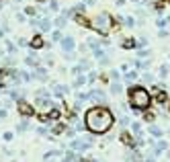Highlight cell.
I'll use <instances>...</instances> for the list:
<instances>
[{"label": "cell", "instance_id": "obj_1", "mask_svg": "<svg viewBox=\"0 0 170 162\" xmlns=\"http://www.w3.org/2000/svg\"><path fill=\"white\" fill-rule=\"evenodd\" d=\"M84 123H86V127L92 133H105L113 125V113L105 107H94L86 113Z\"/></svg>", "mask_w": 170, "mask_h": 162}, {"label": "cell", "instance_id": "obj_2", "mask_svg": "<svg viewBox=\"0 0 170 162\" xmlns=\"http://www.w3.org/2000/svg\"><path fill=\"white\" fill-rule=\"evenodd\" d=\"M129 105L133 109H146L150 107V94H148L146 88H141V86H133L129 88Z\"/></svg>", "mask_w": 170, "mask_h": 162}, {"label": "cell", "instance_id": "obj_3", "mask_svg": "<svg viewBox=\"0 0 170 162\" xmlns=\"http://www.w3.org/2000/svg\"><path fill=\"white\" fill-rule=\"evenodd\" d=\"M111 25H113V17L107 15V12L97 15V17H94V21H92V27L98 31V33H102V35H107L109 31H111Z\"/></svg>", "mask_w": 170, "mask_h": 162}, {"label": "cell", "instance_id": "obj_4", "mask_svg": "<svg viewBox=\"0 0 170 162\" xmlns=\"http://www.w3.org/2000/svg\"><path fill=\"white\" fill-rule=\"evenodd\" d=\"M62 47H64V51H72V49H74V39H72V37L62 39Z\"/></svg>", "mask_w": 170, "mask_h": 162}, {"label": "cell", "instance_id": "obj_5", "mask_svg": "<svg viewBox=\"0 0 170 162\" xmlns=\"http://www.w3.org/2000/svg\"><path fill=\"white\" fill-rule=\"evenodd\" d=\"M19 109H21V113H23V115H31V113H33V109H31L27 103H21Z\"/></svg>", "mask_w": 170, "mask_h": 162}, {"label": "cell", "instance_id": "obj_6", "mask_svg": "<svg viewBox=\"0 0 170 162\" xmlns=\"http://www.w3.org/2000/svg\"><path fill=\"white\" fill-rule=\"evenodd\" d=\"M31 45H33L35 49H39V47H43V39H41V37H33V41H31Z\"/></svg>", "mask_w": 170, "mask_h": 162}, {"label": "cell", "instance_id": "obj_7", "mask_svg": "<svg viewBox=\"0 0 170 162\" xmlns=\"http://www.w3.org/2000/svg\"><path fill=\"white\" fill-rule=\"evenodd\" d=\"M49 25H51V23H49L47 19H41V23H39V27H41L43 31H47V29H49Z\"/></svg>", "mask_w": 170, "mask_h": 162}, {"label": "cell", "instance_id": "obj_8", "mask_svg": "<svg viewBox=\"0 0 170 162\" xmlns=\"http://www.w3.org/2000/svg\"><path fill=\"white\" fill-rule=\"evenodd\" d=\"M135 78H137V72H129V74L125 76V80H127V82H131V80H135Z\"/></svg>", "mask_w": 170, "mask_h": 162}, {"label": "cell", "instance_id": "obj_9", "mask_svg": "<svg viewBox=\"0 0 170 162\" xmlns=\"http://www.w3.org/2000/svg\"><path fill=\"white\" fill-rule=\"evenodd\" d=\"M113 93H115V94L121 93V84H119V82H113Z\"/></svg>", "mask_w": 170, "mask_h": 162}, {"label": "cell", "instance_id": "obj_10", "mask_svg": "<svg viewBox=\"0 0 170 162\" xmlns=\"http://www.w3.org/2000/svg\"><path fill=\"white\" fill-rule=\"evenodd\" d=\"M131 127H133V131H135L137 136L141 133V127H139V123H131Z\"/></svg>", "mask_w": 170, "mask_h": 162}, {"label": "cell", "instance_id": "obj_11", "mask_svg": "<svg viewBox=\"0 0 170 162\" xmlns=\"http://www.w3.org/2000/svg\"><path fill=\"white\" fill-rule=\"evenodd\" d=\"M123 47H135V43H133V39H127L125 43H123Z\"/></svg>", "mask_w": 170, "mask_h": 162}, {"label": "cell", "instance_id": "obj_12", "mask_svg": "<svg viewBox=\"0 0 170 162\" xmlns=\"http://www.w3.org/2000/svg\"><path fill=\"white\" fill-rule=\"evenodd\" d=\"M84 82H86L84 76H78V78H76V86H80V84H84Z\"/></svg>", "mask_w": 170, "mask_h": 162}, {"label": "cell", "instance_id": "obj_13", "mask_svg": "<svg viewBox=\"0 0 170 162\" xmlns=\"http://www.w3.org/2000/svg\"><path fill=\"white\" fill-rule=\"evenodd\" d=\"M150 131L154 133V136H162V131H160V129H158V127H156V125H154V127H150Z\"/></svg>", "mask_w": 170, "mask_h": 162}, {"label": "cell", "instance_id": "obj_14", "mask_svg": "<svg viewBox=\"0 0 170 162\" xmlns=\"http://www.w3.org/2000/svg\"><path fill=\"white\" fill-rule=\"evenodd\" d=\"M74 160V154L70 152V154H66V158H64V162H72Z\"/></svg>", "mask_w": 170, "mask_h": 162}, {"label": "cell", "instance_id": "obj_15", "mask_svg": "<svg viewBox=\"0 0 170 162\" xmlns=\"http://www.w3.org/2000/svg\"><path fill=\"white\" fill-rule=\"evenodd\" d=\"M166 101V94H162V93H158V103H164Z\"/></svg>", "mask_w": 170, "mask_h": 162}, {"label": "cell", "instance_id": "obj_16", "mask_svg": "<svg viewBox=\"0 0 170 162\" xmlns=\"http://www.w3.org/2000/svg\"><path fill=\"white\" fill-rule=\"evenodd\" d=\"M123 142H125V144H131V138H129L127 133H123Z\"/></svg>", "mask_w": 170, "mask_h": 162}, {"label": "cell", "instance_id": "obj_17", "mask_svg": "<svg viewBox=\"0 0 170 162\" xmlns=\"http://www.w3.org/2000/svg\"><path fill=\"white\" fill-rule=\"evenodd\" d=\"M62 129H64V125H55V127H54V131H55V133H59Z\"/></svg>", "mask_w": 170, "mask_h": 162}]
</instances>
